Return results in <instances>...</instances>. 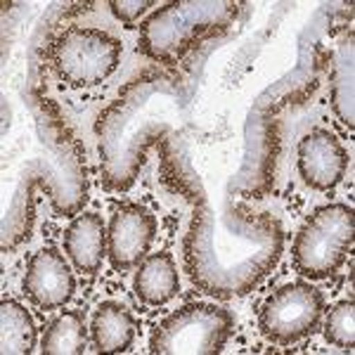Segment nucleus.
<instances>
[{"instance_id":"nucleus-13","label":"nucleus","mask_w":355,"mask_h":355,"mask_svg":"<svg viewBox=\"0 0 355 355\" xmlns=\"http://www.w3.org/2000/svg\"><path fill=\"white\" fill-rule=\"evenodd\" d=\"M133 289L137 301L147 308H162L173 301L180 291V272H178L175 256L166 249L147 256L135 268Z\"/></svg>"},{"instance_id":"nucleus-15","label":"nucleus","mask_w":355,"mask_h":355,"mask_svg":"<svg viewBox=\"0 0 355 355\" xmlns=\"http://www.w3.org/2000/svg\"><path fill=\"white\" fill-rule=\"evenodd\" d=\"M329 97L334 116L348 130L355 128V38L348 33V38L339 45L331 64L329 76Z\"/></svg>"},{"instance_id":"nucleus-7","label":"nucleus","mask_w":355,"mask_h":355,"mask_svg":"<svg viewBox=\"0 0 355 355\" xmlns=\"http://www.w3.org/2000/svg\"><path fill=\"white\" fill-rule=\"evenodd\" d=\"M50 62L60 81L71 88H93L119 69L121 45L102 28L71 26L55 38Z\"/></svg>"},{"instance_id":"nucleus-3","label":"nucleus","mask_w":355,"mask_h":355,"mask_svg":"<svg viewBox=\"0 0 355 355\" xmlns=\"http://www.w3.org/2000/svg\"><path fill=\"white\" fill-rule=\"evenodd\" d=\"M168 81L157 73H147L125 83L119 100L97 123L100 142V164L105 185L110 190L123 192L133 187L145 162L147 147L166 133L168 121L162 112V97L173 95Z\"/></svg>"},{"instance_id":"nucleus-9","label":"nucleus","mask_w":355,"mask_h":355,"mask_svg":"<svg viewBox=\"0 0 355 355\" xmlns=\"http://www.w3.org/2000/svg\"><path fill=\"white\" fill-rule=\"evenodd\" d=\"M154 239L157 216L145 204H121L107 227V259L116 272L133 270L150 256Z\"/></svg>"},{"instance_id":"nucleus-1","label":"nucleus","mask_w":355,"mask_h":355,"mask_svg":"<svg viewBox=\"0 0 355 355\" xmlns=\"http://www.w3.org/2000/svg\"><path fill=\"white\" fill-rule=\"evenodd\" d=\"M284 254V227L270 214H254L230 197L199 192L182 239V266L192 284L216 299L254 291Z\"/></svg>"},{"instance_id":"nucleus-4","label":"nucleus","mask_w":355,"mask_h":355,"mask_svg":"<svg viewBox=\"0 0 355 355\" xmlns=\"http://www.w3.org/2000/svg\"><path fill=\"white\" fill-rule=\"evenodd\" d=\"M239 3L232 0H175L147 17L140 26V45L154 62L173 64L197 43L225 31L237 19Z\"/></svg>"},{"instance_id":"nucleus-14","label":"nucleus","mask_w":355,"mask_h":355,"mask_svg":"<svg viewBox=\"0 0 355 355\" xmlns=\"http://www.w3.org/2000/svg\"><path fill=\"white\" fill-rule=\"evenodd\" d=\"M90 336L97 353H125L135 343L137 320L119 301H105L93 315Z\"/></svg>"},{"instance_id":"nucleus-19","label":"nucleus","mask_w":355,"mask_h":355,"mask_svg":"<svg viewBox=\"0 0 355 355\" xmlns=\"http://www.w3.org/2000/svg\"><path fill=\"white\" fill-rule=\"evenodd\" d=\"M157 3L152 0H112L110 8L116 19H121L123 24H135L142 15H147Z\"/></svg>"},{"instance_id":"nucleus-18","label":"nucleus","mask_w":355,"mask_h":355,"mask_svg":"<svg viewBox=\"0 0 355 355\" xmlns=\"http://www.w3.org/2000/svg\"><path fill=\"white\" fill-rule=\"evenodd\" d=\"M324 339L343 351H353L355 346V301L343 299L329 311L324 320Z\"/></svg>"},{"instance_id":"nucleus-16","label":"nucleus","mask_w":355,"mask_h":355,"mask_svg":"<svg viewBox=\"0 0 355 355\" xmlns=\"http://www.w3.org/2000/svg\"><path fill=\"white\" fill-rule=\"evenodd\" d=\"M36 348V322L33 315L15 299L0 303V353L28 355Z\"/></svg>"},{"instance_id":"nucleus-12","label":"nucleus","mask_w":355,"mask_h":355,"mask_svg":"<svg viewBox=\"0 0 355 355\" xmlns=\"http://www.w3.org/2000/svg\"><path fill=\"white\" fill-rule=\"evenodd\" d=\"M64 251L71 266L83 275H95L107 259V225L95 211L76 214L64 230Z\"/></svg>"},{"instance_id":"nucleus-5","label":"nucleus","mask_w":355,"mask_h":355,"mask_svg":"<svg viewBox=\"0 0 355 355\" xmlns=\"http://www.w3.org/2000/svg\"><path fill=\"white\" fill-rule=\"evenodd\" d=\"M353 230L355 216L348 204H327L318 209L294 239V270L311 282L331 277L351 254Z\"/></svg>"},{"instance_id":"nucleus-17","label":"nucleus","mask_w":355,"mask_h":355,"mask_svg":"<svg viewBox=\"0 0 355 355\" xmlns=\"http://www.w3.org/2000/svg\"><path fill=\"white\" fill-rule=\"evenodd\" d=\"M88 343V327L78 311L60 313L53 322L48 324L43 339L41 353L43 355H81Z\"/></svg>"},{"instance_id":"nucleus-6","label":"nucleus","mask_w":355,"mask_h":355,"mask_svg":"<svg viewBox=\"0 0 355 355\" xmlns=\"http://www.w3.org/2000/svg\"><path fill=\"white\" fill-rule=\"evenodd\" d=\"M234 318L216 303H187L166 315L152 331L154 355H216L225 348Z\"/></svg>"},{"instance_id":"nucleus-11","label":"nucleus","mask_w":355,"mask_h":355,"mask_svg":"<svg viewBox=\"0 0 355 355\" xmlns=\"http://www.w3.org/2000/svg\"><path fill=\"white\" fill-rule=\"evenodd\" d=\"M296 166L308 187L329 192L346 178L348 152L327 128H313L296 145Z\"/></svg>"},{"instance_id":"nucleus-2","label":"nucleus","mask_w":355,"mask_h":355,"mask_svg":"<svg viewBox=\"0 0 355 355\" xmlns=\"http://www.w3.org/2000/svg\"><path fill=\"white\" fill-rule=\"evenodd\" d=\"M33 133L36 140L15 178V202L10 214L15 216L21 199H28L38 190L48 197L50 209L57 216L73 218L88 202V173L81 142L43 97L33 100Z\"/></svg>"},{"instance_id":"nucleus-8","label":"nucleus","mask_w":355,"mask_h":355,"mask_svg":"<svg viewBox=\"0 0 355 355\" xmlns=\"http://www.w3.org/2000/svg\"><path fill=\"white\" fill-rule=\"evenodd\" d=\"M327 299L311 282H287L263 301L259 329L275 346H294L320 329Z\"/></svg>"},{"instance_id":"nucleus-10","label":"nucleus","mask_w":355,"mask_h":355,"mask_svg":"<svg viewBox=\"0 0 355 355\" xmlns=\"http://www.w3.org/2000/svg\"><path fill=\"white\" fill-rule=\"evenodd\" d=\"M24 294L38 311L64 308L76 294V275L64 254L53 246L36 251L26 263Z\"/></svg>"}]
</instances>
